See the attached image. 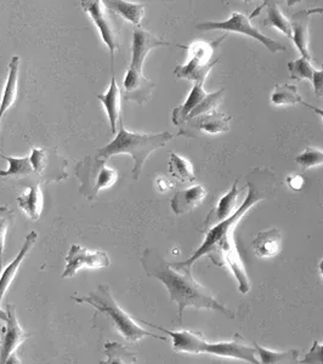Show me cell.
<instances>
[{"mask_svg": "<svg viewBox=\"0 0 323 364\" xmlns=\"http://www.w3.org/2000/svg\"><path fill=\"white\" fill-rule=\"evenodd\" d=\"M275 180L276 175L271 170L264 168L254 169L249 174L247 181L248 193L240 208L233 211V214L228 216V219L223 220L221 223L211 226L208 230L203 243L192 254V257L184 262L173 265L192 267L201 257H209L216 265H228L238 282V290L242 294H247L250 289V283L245 272L243 261L240 259V252L237 249L235 230L242 218L254 205L269 197L270 193L274 191Z\"/></svg>", "mask_w": 323, "mask_h": 364, "instance_id": "1", "label": "cell"}, {"mask_svg": "<svg viewBox=\"0 0 323 364\" xmlns=\"http://www.w3.org/2000/svg\"><path fill=\"white\" fill-rule=\"evenodd\" d=\"M141 265L147 276L156 278L166 286L170 300L178 305L179 321L187 307L216 311L233 319L236 316L228 307L220 304L203 286L196 281L189 266H175L166 262L157 248L145 249L141 255Z\"/></svg>", "mask_w": 323, "mask_h": 364, "instance_id": "2", "label": "cell"}, {"mask_svg": "<svg viewBox=\"0 0 323 364\" xmlns=\"http://www.w3.org/2000/svg\"><path fill=\"white\" fill-rule=\"evenodd\" d=\"M118 132L113 141L107 146L96 151V156L108 161L113 156L129 154L134 159L133 178H140L146 159L156 149L164 147L170 140L174 139L168 132L157 134L133 133L125 128L123 120H120Z\"/></svg>", "mask_w": 323, "mask_h": 364, "instance_id": "3", "label": "cell"}, {"mask_svg": "<svg viewBox=\"0 0 323 364\" xmlns=\"http://www.w3.org/2000/svg\"><path fill=\"white\" fill-rule=\"evenodd\" d=\"M72 299L77 304L92 305L97 311V314H102L105 317H107L113 323V327L116 328V331L129 343H139L146 336L166 340V338L154 336L141 327L132 316H129L117 304L107 284H100L97 289L92 290L87 296H72Z\"/></svg>", "mask_w": 323, "mask_h": 364, "instance_id": "4", "label": "cell"}, {"mask_svg": "<svg viewBox=\"0 0 323 364\" xmlns=\"http://www.w3.org/2000/svg\"><path fill=\"white\" fill-rule=\"evenodd\" d=\"M75 176L80 182L79 193L88 200H94L101 191L107 190L118 181V173L107 166V161L99 156H87L75 168Z\"/></svg>", "mask_w": 323, "mask_h": 364, "instance_id": "5", "label": "cell"}, {"mask_svg": "<svg viewBox=\"0 0 323 364\" xmlns=\"http://www.w3.org/2000/svg\"><path fill=\"white\" fill-rule=\"evenodd\" d=\"M226 34L211 43L196 42L189 46V60L185 65L175 68V77L186 79L192 83L204 84L211 68L219 63V58H214V53L224 42Z\"/></svg>", "mask_w": 323, "mask_h": 364, "instance_id": "6", "label": "cell"}, {"mask_svg": "<svg viewBox=\"0 0 323 364\" xmlns=\"http://www.w3.org/2000/svg\"><path fill=\"white\" fill-rule=\"evenodd\" d=\"M84 11L92 17L96 28L99 29L102 42L107 46L111 54V67H115V53L120 50V23L118 15L105 6L101 0H80Z\"/></svg>", "mask_w": 323, "mask_h": 364, "instance_id": "7", "label": "cell"}, {"mask_svg": "<svg viewBox=\"0 0 323 364\" xmlns=\"http://www.w3.org/2000/svg\"><path fill=\"white\" fill-rule=\"evenodd\" d=\"M203 85L204 84L194 83L186 101L173 111L171 119L176 127H181L187 120L214 111L224 100L225 87L209 94L204 90Z\"/></svg>", "mask_w": 323, "mask_h": 364, "instance_id": "8", "label": "cell"}, {"mask_svg": "<svg viewBox=\"0 0 323 364\" xmlns=\"http://www.w3.org/2000/svg\"><path fill=\"white\" fill-rule=\"evenodd\" d=\"M196 28L199 29V31H204V32L220 29V31H225L226 33L233 32V33L248 36V37L253 38L258 42L261 43L272 54H277V53H282V51H286L287 50L286 46H282L274 39L261 33L259 29L255 28L252 25L250 17H247L240 13H232L231 16L228 17V20H225V21L201 22V23L196 26Z\"/></svg>", "mask_w": 323, "mask_h": 364, "instance_id": "9", "label": "cell"}, {"mask_svg": "<svg viewBox=\"0 0 323 364\" xmlns=\"http://www.w3.org/2000/svg\"><path fill=\"white\" fill-rule=\"evenodd\" d=\"M199 353H207L213 356L233 358V360H245L248 363L258 364L260 360L257 358V348L245 343V339L236 336L233 340L208 343L204 339L199 346Z\"/></svg>", "mask_w": 323, "mask_h": 364, "instance_id": "10", "label": "cell"}, {"mask_svg": "<svg viewBox=\"0 0 323 364\" xmlns=\"http://www.w3.org/2000/svg\"><path fill=\"white\" fill-rule=\"evenodd\" d=\"M111 265V259L108 254L102 250L90 252L82 245H73L66 257V267L63 269V278L75 277V274L83 269H105Z\"/></svg>", "mask_w": 323, "mask_h": 364, "instance_id": "11", "label": "cell"}, {"mask_svg": "<svg viewBox=\"0 0 323 364\" xmlns=\"http://www.w3.org/2000/svg\"><path fill=\"white\" fill-rule=\"evenodd\" d=\"M8 319L5 321L6 327L3 328L1 339H0V363H10L13 360L14 353L21 343L28 339L31 334L22 329L17 321L16 309L13 304H6L5 307Z\"/></svg>", "mask_w": 323, "mask_h": 364, "instance_id": "12", "label": "cell"}, {"mask_svg": "<svg viewBox=\"0 0 323 364\" xmlns=\"http://www.w3.org/2000/svg\"><path fill=\"white\" fill-rule=\"evenodd\" d=\"M156 83L146 78L142 70L128 67L123 80V97L127 101L144 105L152 97Z\"/></svg>", "mask_w": 323, "mask_h": 364, "instance_id": "13", "label": "cell"}, {"mask_svg": "<svg viewBox=\"0 0 323 364\" xmlns=\"http://www.w3.org/2000/svg\"><path fill=\"white\" fill-rule=\"evenodd\" d=\"M230 122H231V117L214 109L211 112L187 120L185 124L181 125L183 129L180 130L179 135L191 136V135H195L196 132H202L211 135L224 134L228 132Z\"/></svg>", "mask_w": 323, "mask_h": 364, "instance_id": "14", "label": "cell"}, {"mask_svg": "<svg viewBox=\"0 0 323 364\" xmlns=\"http://www.w3.org/2000/svg\"><path fill=\"white\" fill-rule=\"evenodd\" d=\"M161 46H178L185 49L186 46L174 44V43L166 42L163 39L154 37V34L146 29L137 27L134 31L133 46H132V61L129 63L130 68L142 70L146 58L151 50L157 49Z\"/></svg>", "mask_w": 323, "mask_h": 364, "instance_id": "15", "label": "cell"}, {"mask_svg": "<svg viewBox=\"0 0 323 364\" xmlns=\"http://www.w3.org/2000/svg\"><path fill=\"white\" fill-rule=\"evenodd\" d=\"M315 14H323V8L309 9V10H300L298 13L293 14L290 17V26H292V41L297 46L302 58L312 60L311 56L310 46V18Z\"/></svg>", "mask_w": 323, "mask_h": 364, "instance_id": "16", "label": "cell"}, {"mask_svg": "<svg viewBox=\"0 0 323 364\" xmlns=\"http://www.w3.org/2000/svg\"><path fill=\"white\" fill-rule=\"evenodd\" d=\"M207 195L203 185H196L187 190L178 191L174 197L170 199V207L176 215H183L198 207Z\"/></svg>", "mask_w": 323, "mask_h": 364, "instance_id": "17", "label": "cell"}, {"mask_svg": "<svg viewBox=\"0 0 323 364\" xmlns=\"http://www.w3.org/2000/svg\"><path fill=\"white\" fill-rule=\"evenodd\" d=\"M100 102L104 105L105 111L107 113L108 120L111 124V132L116 135L117 124L122 119V92L117 83L116 75L112 70V78L107 92L97 95Z\"/></svg>", "mask_w": 323, "mask_h": 364, "instance_id": "18", "label": "cell"}, {"mask_svg": "<svg viewBox=\"0 0 323 364\" xmlns=\"http://www.w3.org/2000/svg\"><path fill=\"white\" fill-rule=\"evenodd\" d=\"M37 240V232L32 231L31 233H28V236L26 237L25 243H23L21 250L18 252L16 257H15V260L4 269V272L1 273V276H0V302L4 299L6 291H8L9 288L11 286V283H13L14 279L16 277L18 267L21 266L26 257L28 255V252L32 250Z\"/></svg>", "mask_w": 323, "mask_h": 364, "instance_id": "19", "label": "cell"}, {"mask_svg": "<svg viewBox=\"0 0 323 364\" xmlns=\"http://www.w3.org/2000/svg\"><path fill=\"white\" fill-rule=\"evenodd\" d=\"M25 186L27 191L23 195L17 197V204L29 220L37 221L41 218L44 203L42 188L37 181L28 182Z\"/></svg>", "mask_w": 323, "mask_h": 364, "instance_id": "20", "label": "cell"}, {"mask_svg": "<svg viewBox=\"0 0 323 364\" xmlns=\"http://www.w3.org/2000/svg\"><path fill=\"white\" fill-rule=\"evenodd\" d=\"M282 248V233L278 228L260 231L253 240L254 254L260 259L277 257Z\"/></svg>", "mask_w": 323, "mask_h": 364, "instance_id": "21", "label": "cell"}, {"mask_svg": "<svg viewBox=\"0 0 323 364\" xmlns=\"http://www.w3.org/2000/svg\"><path fill=\"white\" fill-rule=\"evenodd\" d=\"M237 183L238 180L233 183L231 190L220 198L218 205L211 211V214L208 215L204 223L206 228H211V226L219 224L223 220L228 219V216H231L233 211L236 210L237 200L240 195V190L237 187Z\"/></svg>", "mask_w": 323, "mask_h": 364, "instance_id": "22", "label": "cell"}, {"mask_svg": "<svg viewBox=\"0 0 323 364\" xmlns=\"http://www.w3.org/2000/svg\"><path fill=\"white\" fill-rule=\"evenodd\" d=\"M18 73H20V58L14 56L9 63V73L4 91L0 101V119L8 112L10 107L16 102L18 95Z\"/></svg>", "mask_w": 323, "mask_h": 364, "instance_id": "23", "label": "cell"}, {"mask_svg": "<svg viewBox=\"0 0 323 364\" xmlns=\"http://www.w3.org/2000/svg\"><path fill=\"white\" fill-rule=\"evenodd\" d=\"M106 8L125 18L134 26H140L145 17V4L132 3L128 0H101Z\"/></svg>", "mask_w": 323, "mask_h": 364, "instance_id": "24", "label": "cell"}, {"mask_svg": "<svg viewBox=\"0 0 323 364\" xmlns=\"http://www.w3.org/2000/svg\"><path fill=\"white\" fill-rule=\"evenodd\" d=\"M168 171L173 178L184 183H192L196 181L195 169L192 163L174 152L170 154Z\"/></svg>", "mask_w": 323, "mask_h": 364, "instance_id": "25", "label": "cell"}, {"mask_svg": "<svg viewBox=\"0 0 323 364\" xmlns=\"http://www.w3.org/2000/svg\"><path fill=\"white\" fill-rule=\"evenodd\" d=\"M0 156L9 163L8 170H0V178H26L33 174V166L31 163V158H15L0 152Z\"/></svg>", "mask_w": 323, "mask_h": 364, "instance_id": "26", "label": "cell"}, {"mask_svg": "<svg viewBox=\"0 0 323 364\" xmlns=\"http://www.w3.org/2000/svg\"><path fill=\"white\" fill-rule=\"evenodd\" d=\"M302 96L299 95L298 87L293 84H276L271 95V104L275 106H295L302 104Z\"/></svg>", "mask_w": 323, "mask_h": 364, "instance_id": "27", "label": "cell"}, {"mask_svg": "<svg viewBox=\"0 0 323 364\" xmlns=\"http://www.w3.org/2000/svg\"><path fill=\"white\" fill-rule=\"evenodd\" d=\"M259 355L260 363H295L298 362V351L297 350H287V351H271L269 348H263L259 343H254Z\"/></svg>", "mask_w": 323, "mask_h": 364, "instance_id": "28", "label": "cell"}, {"mask_svg": "<svg viewBox=\"0 0 323 364\" xmlns=\"http://www.w3.org/2000/svg\"><path fill=\"white\" fill-rule=\"evenodd\" d=\"M263 25L265 27H274L287 38L292 39V26L290 20H287L286 16L282 14L278 4H270L266 6V18Z\"/></svg>", "mask_w": 323, "mask_h": 364, "instance_id": "29", "label": "cell"}, {"mask_svg": "<svg viewBox=\"0 0 323 364\" xmlns=\"http://www.w3.org/2000/svg\"><path fill=\"white\" fill-rule=\"evenodd\" d=\"M105 353L107 356L106 363H137V357L135 353L129 351L128 348L120 343H105Z\"/></svg>", "mask_w": 323, "mask_h": 364, "instance_id": "30", "label": "cell"}, {"mask_svg": "<svg viewBox=\"0 0 323 364\" xmlns=\"http://www.w3.org/2000/svg\"><path fill=\"white\" fill-rule=\"evenodd\" d=\"M315 67L311 65V60L305 58H297L288 63L290 78L297 82L300 80H309L310 82Z\"/></svg>", "mask_w": 323, "mask_h": 364, "instance_id": "31", "label": "cell"}, {"mask_svg": "<svg viewBox=\"0 0 323 364\" xmlns=\"http://www.w3.org/2000/svg\"><path fill=\"white\" fill-rule=\"evenodd\" d=\"M295 163L302 166V169H312L323 166V151L316 147H307L295 157Z\"/></svg>", "mask_w": 323, "mask_h": 364, "instance_id": "32", "label": "cell"}, {"mask_svg": "<svg viewBox=\"0 0 323 364\" xmlns=\"http://www.w3.org/2000/svg\"><path fill=\"white\" fill-rule=\"evenodd\" d=\"M14 223V211L6 207H0V271L3 267V257H4L5 240L9 228Z\"/></svg>", "mask_w": 323, "mask_h": 364, "instance_id": "33", "label": "cell"}, {"mask_svg": "<svg viewBox=\"0 0 323 364\" xmlns=\"http://www.w3.org/2000/svg\"><path fill=\"white\" fill-rule=\"evenodd\" d=\"M31 163L37 174L43 175L48 166V152L44 149H33L32 154L29 156Z\"/></svg>", "mask_w": 323, "mask_h": 364, "instance_id": "34", "label": "cell"}, {"mask_svg": "<svg viewBox=\"0 0 323 364\" xmlns=\"http://www.w3.org/2000/svg\"><path fill=\"white\" fill-rule=\"evenodd\" d=\"M300 362L305 364H323V343L315 341L310 351L302 357Z\"/></svg>", "mask_w": 323, "mask_h": 364, "instance_id": "35", "label": "cell"}, {"mask_svg": "<svg viewBox=\"0 0 323 364\" xmlns=\"http://www.w3.org/2000/svg\"><path fill=\"white\" fill-rule=\"evenodd\" d=\"M310 82L314 87L315 95L323 100V67L322 70H314Z\"/></svg>", "mask_w": 323, "mask_h": 364, "instance_id": "36", "label": "cell"}, {"mask_svg": "<svg viewBox=\"0 0 323 364\" xmlns=\"http://www.w3.org/2000/svg\"><path fill=\"white\" fill-rule=\"evenodd\" d=\"M286 182L287 185L290 186V190L297 191V192L302 191L304 186H305V178L299 174L290 175L286 178Z\"/></svg>", "mask_w": 323, "mask_h": 364, "instance_id": "37", "label": "cell"}, {"mask_svg": "<svg viewBox=\"0 0 323 364\" xmlns=\"http://www.w3.org/2000/svg\"><path fill=\"white\" fill-rule=\"evenodd\" d=\"M245 3H252L253 0H245ZM286 0H263V4L257 9V11H254L252 15H250V18H253L254 16H258L259 13L261 11V9L265 8L268 5L270 4H280V3H285Z\"/></svg>", "mask_w": 323, "mask_h": 364, "instance_id": "38", "label": "cell"}, {"mask_svg": "<svg viewBox=\"0 0 323 364\" xmlns=\"http://www.w3.org/2000/svg\"><path fill=\"white\" fill-rule=\"evenodd\" d=\"M156 187H157V190L159 192H166V191L170 190L171 187H173V183L169 181H166V178H158L157 181H156Z\"/></svg>", "mask_w": 323, "mask_h": 364, "instance_id": "39", "label": "cell"}, {"mask_svg": "<svg viewBox=\"0 0 323 364\" xmlns=\"http://www.w3.org/2000/svg\"><path fill=\"white\" fill-rule=\"evenodd\" d=\"M302 105H304V106H305V107H307V108H309V109H311V111H312V112H315L316 114H317V116H319V118H321V119H322V122H323V109H321V108L314 107V106H312V105H310V104H309V102H307V101H305V100H304V101H302Z\"/></svg>", "mask_w": 323, "mask_h": 364, "instance_id": "40", "label": "cell"}, {"mask_svg": "<svg viewBox=\"0 0 323 364\" xmlns=\"http://www.w3.org/2000/svg\"><path fill=\"white\" fill-rule=\"evenodd\" d=\"M302 0H286L287 5L292 8V6H295V5L300 4Z\"/></svg>", "mask_w": 323, "mask_h": 364, "instance_id": "41", "label": "cell"}, {"mask_svg": "<svg viewBox=\"0 0 323 364\" xmlns=\"http://www.w3.org/2000/svg\"><path fill=\"white\" fill-rule=\"evenodd\" d=\"M8 319V315H6V311L1 310V307H0V321L1 322H5Z\"/></svg>", "mask_w": 323, "mask_h": 364, "instance_id": "42", "label": "cell"}, {"mask_svg": "<svg viewBox=\"0 0 323 364\" xmlns=\"http://www.w3.org/2000/svg\"><path fill=\"white\" fill-rule=\"evenodd\" d=\"M319 274H321V277L323 278V259H322V260L319 261Z\"/></svg>", "mask_w": 323, "mask_h": 364, "instance_id": "43", "label": "cell"}, {"mask_svg": "<svg viewBox=\"0 0 323 364\" xmlns=\"http://www.w3.org/2000/svg\"><path fill=\"white\" fill-rule=\"evenodd\" d=\"M0 123H1V119H0Z\"/></svg>", "mask_w": 323, "mask_h": 364, "instance_id": "44", "label": "cell"}]
</instances>
